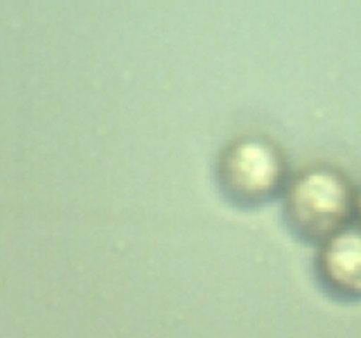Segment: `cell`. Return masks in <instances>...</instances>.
Returning <instances> with one entry per match:
<instances>
[{
	"instance_id": "6da1fadb",
	"label": "cell",
	"mask_w": 361,
	"mask_h": 338,
	"mask_svg": "<svg viewBox=\"0 0 361 338\" xmlns=\"http://www.w3.org/2000/svg\"><path fill=\"white\" fill-rule=\"evenodd\" d=\"M355 196L348 180L330 169H310L287 189L285 217L289 228L305 242L323 244L345 230Z\"/></svg>"
},
{
	"instance_id": "7a4b0ae2",
	"label": "cell",
	"mask_w": 361,
	"mask_h": 338,
	"mask_svg": "<svg viewBox=\"0 0 361 338\" xmlns=\"http://www.w3.org/2000/svg\"><path fill=\"white\" fill-rule=\"evenodd\" d=\"M287 167L274 144L259 138H242L224 151L219 180L231 201L259 206L274 199L285 185Z\"/></svg>"
},
{
	"instance_id": "3957f363",
	"label": "cell",
	"mask_w": 361,
	"mask_h": 338,
	"mask_svg": "<svg viewBox=\"0 0 361 338\" xmlns=\"http://www.w3.org/2000/svg\"><path fill=\"white\" fill-rule=\"evenodd\" d=\"M316 275L338 300H361V230H341L323 242Z\"/></svg>"
},
{
	"instance_id": "277c9868",
	"label": "cell",
	"mask_w": 361,
	"mask_h": 338,
	"mask_svg": "<svg viewBox=\"0 0 361 338\" xmlns=\"http://www.w3.org/2000/svg\"><path fill=\"white\" fill-rule=\"evenodd\" d=\"M355 208H357V214H359V221H361V194L357 196V203H355Z\"/></svg>"
}]
</instances>
